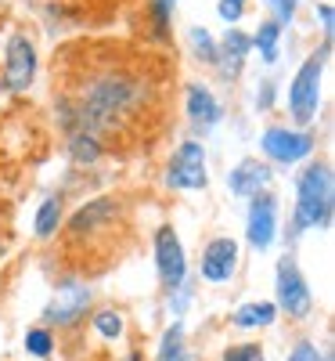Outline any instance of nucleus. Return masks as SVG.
Returning <instances> with one entry per match:
<instances>
[{
  "instance_id": "1",
  "label": "nucleus",
  "mask_w": 335,
  "mask_h": 361,
  "mask_svg": "<svg viewBox=\"0 0 335 361\" xmlns=\"http://www.w3.org/2000/svg\"><path fill=\"white\" fill-rule=\"evenodd\" d=\"M166 69L127 44H72L54 54V109L65 134L94 141L144 130L163 105Z\"/></svg>"
},
{
  "instance_id": "2",
  "label": "nucleus",
  "mask_w": 335,
  "mask_h": 361,
  "mask_svg": "<svg viewBox=\"0 0 335 361\" xmlns=\"http://www.w3.org/2000/svg\"><path fill=\"white\" fill-rule=\"evenodd\" d=\"M335 209V180L328 163H310L296 177V209H292V235L328 228Z\"/></svg>"
},
{
  "instance_id": "3",
  "label": "nucleus",
  "mask_w": 335,
  "mask_h": 361,
  "mask_svg": "<svg viewBox=\"0 0 335 361\" xmlns=\"http://www.w3.org/2000/svg\"><path fill=\"white\" fill-rule=\"evenodd\" d=\"M328 51H331V44L324 40V47L314 51L307 62L296 69V76H292V87H289V112H292V123H296V127H310L314 119H317V105H321V76H324Z\"/></svg>"
},
{
  "instance_id": "4",
  "label": "nucleus",
  "mask_w": 335,
  "mask_h": 361,
  "mask_svg": "<svg viewBox=\"0 0 335 361\" xmlns=\"http://www.w3.org/2000/svg\"><path fill=\"white\" fill-rule=\"evenodd\" d=\"M37 80V44L29 33H11L4 47V73H0V90L22 94Z\"/></svg>"
},
{
  "instance_id": "5",
  "label": "nucleus",
  "mask_w": 335,
  "mask_h": 361,
  "mask_svg": "<svg viewBox=\"0 0 335 361\" xmlns=\"http://www.w3.org/2000/svg\"><path fill=\"white\" fill-rule=\"evenodd\" d=\"M209 185L206 173V148L202 141H180L166 166V188L173 192H202Z\"/></svg>"
},
{
  "instance_id": "6",
  "label": "nucleus",
  "mask_w": 335,
  "mask_h": 361,
  "mask_svg": "<svg viewBox=\"0 0 335 361\" xmlns=\"http://www.w3.org/2000/svg\"><path fill=\"white\" fill-rule=\"evenodd\" d=\"M274 293H278V304L274 307H282L292 318H307L310 307H314L310 286H307V279H303L296 257H289V253L278 260V271H274Z\"/></svg>"
},
{
  "instance_id": "7",
  "label": "nucleus",
  "mask_w": 335,
  "mask_h": 361,
  "mask_svg": "<svg viewBox=\"0 0 335 361\" xmlns=\"http://www.w3.org/2000/svg\"><path fill=\"white\" fill-rule=\"evenodd\" d=\"M314 134L310 130H292V127H267L260 134V148H263V156L270 163H299V159H307L314 152Z\"/></svg>"
},
{
  "instance_id": "8",
  "label": "nucleus",
  "mask_w": 335,
  "mask_h": 361,
  "mask_svg": "<svg viewBox=\"0 0 335 361\" xmlns=\"http://www.w3.org/2000/svg\"><path fill=\"white\" fill-rule=\"evenodd\" d=\"M156 267H159V282L166 293L180 289L188 279V260H184V246L170 224L156 228Z\"/></svg>"
},
{
  "instance_id": "9",
  "label": "nucleus",
  "mask_w": 335,
  "mask_h": 361,
  "mask_svg": "<svg viewBox=\"0 0 335 361\" xmlns=\"http://www.w3.org/2000/svg\"><path fill=\"white\" fill-rule=\"evenodd\" d=\"M87 307H90V286H83V282H62V286H58V293H54V300L47 304V311H44V322L47 325H58V329H69V325H76L87 314Z\"/></svg>"
},
{
  "instance_id": "10",
  "label": "nucleus",
  "mask_w": 335,
  "mask_h": 361,
  "mask_svg": "<svg viewBox=\"0 0 335 361\" xmlns=\"http://www.w3.org/2000/svg\"><path fill=\"white\" fill-rule=\"evenodd\" d=\"M238 271V243L231 235H217L202 250V279L206 282H227Z\"/></svg>"
},
{
  "instance_id": "11",
  "label": "nucleus",
  "mask_w": 335,
  "mask_h": 361,
  "mask_svg": "<svg viewBox=\"0 0 335 361\" xmlns=\"http://www.w3.org/2000/svg\"><path fill=\"white\" fill-rule=\"evenodd\" d=\"M184 112H188V119H191V127L195 130H213L224 119V109H220V102H217V94L206 87V83H188L184 87Z\"/></svg>"
},
{
  "instance_id": "12",
  "label": "nucleus",
  "mask_w": 335,
  "mask_h": 361,
  "mask_svg": "<svg viewBox=\"0 0 335 361\" xmlns=\"http://www.w3.org/2000/svg\"><path fill=\"white\" fill-rule=\"evenodd\" d=\"M274 231H278V202H274L267 192L256 195L249 202V228H246V238L253 250H267L274 243Z\"/></svg>"
},
{
  "instance_id": "13",
  "label": "nucleus",
  "mask_w": 335,
  "mask_h": 361,
  "mask_svg": "<svg viewBox=\"0 0 335 361\" xmlns=\"http://www.w3.org/2000/svg\"><path fill=\"white\" fill-rule=\"evenodd\" d=\"M249 51H253L249 33H241L238 25H227V33L217 40V69L224 73V80H234V76L241 73Z\"/></svg>"
},
{
  "instance_id": "14",
  "label": "nucleus",
  "mask_w": 335,
  "mask_h": 361,
  "mask_svg": "<svg viewBox=\"0 0 335 361\" xmlns=\"http://www.w3.org/2000/svg\"><path fill=\"white\" fill-rule=\"evenodd\" d=\"M270 166L267 163H260V159H241L231 173H227V185H231V192L234 195H241V199H256V195H263V188L270 185Z\"/></svg>"
},
{
  "instance_id": "15",
  "label": "nucleus",
  "mask_w": 335,
  "mask_h": 361,
  "mask_svg": "<svg viewBox=\"0 0 335 361\" xmlns=\"http://www.w3.org/2000/svg\"><path fill=\"white\" fill-rule=\"evenodd\" d=\"M253 40V47L260 51V58L267 66H274L282 58V25L274 22V18H267V22H260V29L249 37Z\"/></svg>"
},
{
  "instance_id": "16",
  "label": "nucleus",
  "mask_w": 335,
  "mask_h": 361,
  "mask_svg": "<svg viewBox=\"0 0 335 361\" xmlns=\"http://www.w3.org/2000/svg\"><path fill=\"white\" fill-rule=\"evenodd\" d=\"M274 318H278V307H274L270 300H256V304H241V307L231 314V322H234L238 329H263V325H270Z\"/></svg>"
},
{
  "instance_id": "17",
  "label": "nucleus",
  "mask_w": 335,
  "mask_h": 361,
  "mask_svg": "<svg viewBox=\"0 0 335 361\" xmlns=\"http://www.w3.org/2000/svg\"><path fill=\"white\" fill-rule=\"evenodd\" d=\"M58 224H62V195H47L37 209V238H51L58 231Z\"/></svg>"
},
{
  "instance_id": "18",
  "label": "nucleus",
  "mask_w": 335,
  "mask_h": 361,
  "mask_svg": "<svg viewBox=\"0 0 335 361\" xmlns=\"http://www.w3.org/2000/svg\"><path fill=\"white\" fill-rule=\"evenodd\" d=\"M156 361H188V343H184V325L173 322L166 333H163V343H159V354Z\"/></svg>"
},
{
  "instance_id": "19",
  "label": "nucleus",
  "mask_w": 335,
  "mask_h": 361,
  "mask_svg": "<svg viewBox=\"0 0 335 361\" xmlns=\"http://www.w3.org/2000/svg\"><path fill=\"white\" fill-rule=\"evenodd\" d=\"M69 156L76 159V163H98L101 159V152H105V148H101V141H94V137H90V134H69Z\"/></svg>"
},
{
  "instance_id": "20",
  "label": "nucleus",
  "mask_w": 335,
  "mask_h": 361,
  "mask_svg": "<svg viewBox=\"0 0 335 361\" xmlns=\"http://www.w3.org/2000/svg\"><path fill=\"white\" fill-rule=\"evenodd\" d=\"M188 44H191V54L195 58H202L206 66H217V40H213V33H209L206 25H191Z\"/></svg>"
},
{
  "instance_id": "21",
  "label": "nucleus",
  "mask_w": 335,
  "mask_h": 361,
  "mask_svg": "<svg viewBox=\"0 0 335 361\" xmlns=\"http://www.w3.org/2000/svg\"><path fill=\"white\" fill-rule=\"evenodd\" d=\"M94 329H98L105 340H119V336H123V314L112 311V307H105V311L94 314Z\"/></svg>"
},
{
  "instance_id": "22",
  "label": "nucleus",
  "mask_w": 335,
  "mask_h": 361,
  "mask_svg": "<svg viewBox=\"0 0 335 361\" xmlns=\"http://www.w3.org/2000/svg\"><path fill=\"white\" fill-rule=\"evenodd\" d=\"M25 350L37 354V357H47L54 350V336L47 333V329H29L25 333Z\"/></svg>"
},
{
  "instance_id": "23",
  "label": "nucleus",
  "mask_w": 335,
  "mask_h": 361,
  "mask_svg": "<svg viewBox=\"0 0 335 361\" xmlns=\"http://www.w3.org/2000/svg\"><path fill=\"white\" fill-rule=\"evenodd\" d=\"M220 361H263V347L260 343H238V347H227Z\"/></svg>"
},
{
  "instance_id": "24",
  "label": "nucleus",
  "mask_w": 335,
  "mask_h": 361,
  "mask_svg": "<svg viewBox=\"0 0 335 361\" xmlns=\"http://www.w3.org/2000/svg\"><path fill=\"white\" fill-rule=\"evenodd\" d=\"M263 4L274 11V22L285 29V25H292V18H296V4H299V0H263Z\"/></svg>"
},
{
  "instance_id": "25",
  "label": "nucleus",
  "mask_w": 335,
  "mask_h": 361,
  "mask_svg": "<svg viewBox=\"0 0 335 361\" xmlns=\"http://www.w3.org/2000/svg\"><path fill=\"white\" fill-rule=\"evenodd\" d=\"M217 15H220L227 25H238L241 15H246V0H217Z\"/></svg>"
},
{
  "instance_id": "26",
  "label": "nucleus",
  "mask_w": 335,
  "mask_h": 361,
  "mask_svg": "<svg viewBox=\"0 0 335 361\" xmlns=\"http://www.w3.org/2000/svg\"><path fill=\"white\" fill-rule=\"evenodd\" d=\"M324 354L314 347V343H296L292 347V354H289V361H321Z\"/></svg>"
},
{
  "instance_id": "27",
  "label": "nucleus",
  "mask_w": 335,
  "mask_h": 361,
  "mask_svg": "<svg viewBox=\"0 0 335 361\" xmlns=\"http://www.w3.org/2000/svg\"><path fill=\"white\" fill-rule=\"evenodd\" d=\"M317 15H321V29H324V40L331 44V29H335V11H331V4H317Z\"/></svg>"
},
{
  "instance_id": "28",
  "label": "nucleus",
  "mask_w": 335,
  "mask_h": 361,
  "mask_svg": "<svg viewBox=\"0 0 335 361\" xmlns=\"http://www.w3.org/2000/svg\"><path fill=\"white\" fill-rule=\"evenodd\" d=\"M270 94H274V87H270V83H263V98H256V105H260V109H267V105H270Z\"/></svg>"
},
{
  "instance_id": "29",
  "label": "nucleus",
  "mask_w": 335,
  "mask_h": 361,
  "mask_svg": "<svg viewBox=\"0 0 335 361\" xmlns=\"http://www.w3.org/2000/svg\"><path fill=\"white\" fill-rule=\"evenodd\" d=\"M4 250H8V231H0V260H4Z\"/></svg>"
}]
</instances>
